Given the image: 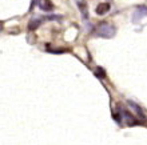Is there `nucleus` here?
I'll use <instances>...</instances> for the list:
<instances>
[{
    "label": "nucleus",
    "mask_w": 147,
    "mask_h": 145,
    "mask_svg": "<svg viewBox=\"0 0 147 145\" xmlns=\"http://www.w3.org/2000/svg\"><path fill=\"white\" fill-rule=\"evenodd\" d=\"M115 33H116L115 27L110 23H100L95 28V35H96V36H100V37H105V39L114 37Z\"/></svg>",
    "instance_id": "f257e3e1"
},
{
    "label": "nucleus",
    "mask_w": 147,
    "mask_h": 145,
    "mask_svg": "<svg viewBox=\"0 0 147 145\" xmlns=\"http://www.w3.org/2000/svg\"><path fill=\"white\" fill-rule=\"evenodd\" d=\"M144 16H147V7L146 5H139V7H136V9L132 13V21L138 23V21L143 19Z\"/></svg>",
    "instance_id": "f03ea898"
},
{
    "label": "nucleus",
    "mask_w": 147,
    "mask_h": 145,
    "mask_svg": "<svg viewBox=\"0 0 147 145\" xmlns=\"http://www.w3.org/2000/svg\"><path fill=\"white\" fill-rule=\"evenodd\" d=\"M127 105H128V107H131L132 109H134V112L136 113V116H138V117H139L142 121H144V120H146V116H144L143 111H142V108H140L138 104H135L134 101H131V100H128V101H127Z\"/></svg>",
    "instance_id": "7ed1b4c3"
},
{
    "label": "nucleus",
    "mask_w": 147,
    "mask_h": 145,
    "mask_svg": "<svg viewBox=\"0 0 147 145\" xmlns=\"http://www.w3.org/2000/svg\"><path fill=\"white\" fill-rule=\"evenodd\" d=\"M119 108H120V107H119ZM119 112L122 113V116H123L124 120H126L127 125H135L136 122H138V121L135 120V117H134V116H131V113H130L128 111H126V109H122V108H120Z\"/></svg>",
    "instance_id": "20e7f679"
},
{
    "label": "nucleus",
    "mask_w": 147,
    "mask_h": 145,
    "mask_svg": "<svg viewBox=\"0 0 147 145\" xmlns=\"http://www.w3.org/2000/svg\"><path fill=\"white\" fill-rule=\"evenodd\" d=\"M110 3H99L96 5V13L98 15H105V13H107V12L110 11Z\"/></svg>",
    "instance_id": "39448f33"
},
{
    "label": "nucleus",
    "mask_w": 147,
    "mask_h": 145,
    "mask_svg": "<svg viewBox=\"0 0 147 145\" xmlns=\"http://www.w3.org/2000/svg\"><path fill=\"white\" fill-rule=\"evenodd\" d=\"M39 7L42 8L44 12H50V11H52V9H54V4L51 3V0H40Z\"/></svg>",
    "instance_id": "423d86ee"
},
{
    "label": "nucleus",
    "mask_w": 147,
    "mask_h": 145,
    "mask_svg": "<svg viewBox=\"0 0 147 145\" xmlns=\"http://www.w3.org/2000/svg\"><path fill=\"white\" fill-rule=\"evenodd\" d=\"M40 24H42V19H34V20H31V21H30L28 28H30L31 31H34V29H36Z\"/></svg>",
    "instance_id": "0eeeda50"
}]
</instances>
